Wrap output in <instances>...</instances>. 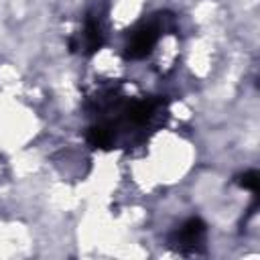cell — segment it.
Listing matches in <instances>:
<instances>
[{
	"label": "cell",
	"instance_id": "cell-1",
	"mask_svg": "<svg viewBox=\"0 0 260 260\" xmlns=\"http://www.w3.org/2000/svg\"><path fill=\"white\" fill-rule=\"evenodd\" d=\"M156 37H158L156 26H152V24L140 26L138 30L132 32V37H130V41L126 45V57H130V59H142V57H146L152 51V47L156 43Z\"/></svg>",
	"mask_w": 260,
	"mask_h": 260
},
{
	"label": "cell",
	"instance_id": "cell-6",
	"mask_svg": "<svg viewBox=\"0 0 260 260\" xmlns=\"http://www.w3.org/2000/svg\"><path fill=\"white\" fill-rule=\"evenodd\" d=\"M236 183H238L240 187H244V189L252 191V193H258V183H260V175H258L256 171H248V173L240 175V177L236 179Z\"/></svg>",
	"mask_w": 260,
	"mask_h": 260
},
{
	"label": "cell",
	"instance_id": "cell-2",
	"mask_svg": "<svg viewBox=\"0 0 260 260\" xmlns=\"http://www.w3.org/2000/svg\"><path fill=\"white\" fill-rule=\"evenodd\" d=\"M203 234H205V223H203L199 217H191V219H187V221L181 225V230H179L177 236H175V242H177V246H179L181 250L195 248V244L201 242Z\"/></svg>",
	"mask_w": 260,
	"mask_h": 260
},
{
	"label": "cell",
	"instance_id": "cell-4",
	"mask_svg": "<svg viewBox=\"0 0 260 260\" xmlns=\"http://www.w3.org/2000/svg\"><path fill=\"white\" fill-rule=\"evenodd\" d=\"M87 142L93 148H108L112 144V132L106 126H93L87 132Z\"/></svg>",
	"mask_w": 260,
	"mask_h": 260
},
{
	"label": "cell",
	"instance_id": "cell-3",
	"mask_svg": "<svg viewBox=\"0 0 260 260\" xmlns=\"http://www.w3.org/2000/svg\"><path fill=\"white\" fill-rule=\"evenodd\" d=\"M102 43H104V39H102L100 24L95 18H89L85 24V49H87V53H95L102 47Z\"/></svg>",
	"mask_w": 260,
	"mask_h": 260
},
{
	"label": "cell",
	"instance_id": "cell-5",
	"mask_svg": "<svg viewBox=\"0 0 260 260\" xmlns=\"http://www.w3.org/2000/svg\"><path fill=\"white\" fill-rule=\"evenodd\" d=\"M152 110H154V102H138L128 110V116L132 122L142 124L152 116Z\"/></svg>",
	"mask_w": 260,
	"mask_h": 260
}]
</instances>
